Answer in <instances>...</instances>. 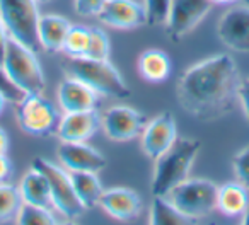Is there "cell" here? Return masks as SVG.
Here are the masks:
<instances>
[{"label":"cell","instance_id":"obj_40","mask_svg":"<svg viewBox=\"0 0 249 225\" xmlns=\"http://www.w3.org/2000/svg\"><path fill=\"white\" fill-rule=\"evenodd\" d=\"M242 4H246V5H249V0H241Z\"/></svg>","mask_w":249,"mask_h":225},{"label":"cell","instance_id":"obj_34","mask_svg":"<svg viewBox=\"0 0 249 225\" xmlns=\"http://www.w3.org/2000/svg\"><path fill=\"white\" fill-rule=\"evenodd\" d=\"M7 29H5L4 22H2V17H0V65L4 62V52H5V43H7Z\"/></svg>","mask_w":249,"mask_h":225},{"label":"cell","instance_id":"obj_24","mask_svg":"<svg viewBox=\"0 0 249 225\" xmlns=\"http://www.w3.org/2000/svg\"><path fill=\"white\" fill-rule=\"evenodd\" d=\"M22 196L19 188L5 183H0V224L16 220L22 207Z\"/></svg>","mask_w":249,"mask_h":225},{"label":"cell","instance_id":"obj_27","mask_svg":"<svg viewBox=\"0 0 249 225\" xmlns=\"http://www.w3.org/2000/svg\"><path fill=\"white\" fill-rule=\"evenodd\" d=\"M86 56L92 60H109V38L103 29L90 28L89 48Z\"/></svg>","mask_w":249,"mask_h":225},{"label":"cell","instance_id":"obj_19","mask_svg":"<svg viewBox=\"0 0 249 225\" xmlns=\"http://www.w3.org/2000/svg\"><path fill=\"white\" fill-rule=\"evenodd\" d=\"M70 26L72 24L69 22V19H65L63 16H56V14L39 16L38 38L41 48L52 53L62 52Z\"/></svg>","mask_w":249,"mask_h":225},{"label":"cell","instance_id":"obj_6","mask_svg":"<svg viewBox=\"0 0 249 225\" xmlns=\"http://www.w3.org/2000/svg\"><path fill=\"white\" fill-rule=\"evenodd\" d=\"M218 186L208 179L193 177L179 183L169 194V201L188 220L203 218L217 208Z\"/></svg>","mask_w":249,"mask_h":225},{"label":"cell","instance_id":"obj_13","mask_svg":"<svg viewBox=\"0 0 249 225\" xmlns=\"http://www.w3.org/2000/svg\"><path fill=\"white\" fill-rule=\"evenodd\" d=\"M97 19L103 24L114 29H135L147 22V14L143 4L137 0H106Z\"/></svg>","mask_w":249,"mask_h":225},{"label":"cell","instance_id":"obj_28","mask_svg":"<svg viewBox=\"0 0 249 225\" xmlns=\"http://www.w3.org/2000/svg\"><path fill=\"white\" fill-rule=\"evenodd\" d=\"M147 22L152 26L166 24L167 14H169L171 0H143Z\"/></svg>","mask_w":249,"mask_h":225},{"label":"cell","instance_id":"obj_5","mask_svg":"<svg viewBox=\"0 0 249 225\" xmlns=\"http://www.w3.org/2000/svg\"><path fill=\"white\" fill-rule=\"evenodd\" d=\"M0 17L9 36L33 52H41L38 38L39 11L36 0H0Z\"/></svg>","mask_w":249,"mask_h":225},{"label":"cell","instance_id":"obj_11","mask_svg":"<svg viewBox=\"0 0 249 225\" xmlns=\"http://www.w3.org/2000/svg\"><path fill=\"white\" fill-rule=\"evenodd\" d=\"M178 138L176 121L171 113H160L154 120L147 121L142 135H140V143L142 150L149 159L156 160L160 157Z\"/></svg>","mask_w":249,"mask_h":225},{"label":"cell","instance_id":"obj_12","mask_svg":"<svg viewBox=\"0 0 249 225\" xmlns=\"http://www.w3.org/2000/svg\"><path fill=\"white\" fill-rule=\"evenodd\" d=\"M217 35L234 52L249 53V5L229 9L217 24Z\"/></svg>","mask_w":249,"mask_h":225},{"label":"cell","instance_id":"obj_35","mask_svg":"<svg viewBox=\"0 0 249 225\" xmlns=\"http://www.w3.org/2000/svg\"><path fill=\"white\" fill-rule=\"evenodd\" d=\"M9 150V137L5 130L0 128V154H7Z\"/></svg>","mask_w":249,"mask_h":225},{"label":"cell","instance_id":"obj_3","mask_svg":"<svg viewBox=\"0 0 249 225\" xmlns=\"http://www.w3.org/2000/svg\"><path fill=\"white\" fill-rule=\"evenodd\" d=\"M62 69L65 73L73 79L82 80L89 87H92L101 96L116 97V99H126L130 97V89L116 67L111 65L109 60H92L82 56V58H72L65 56L62 60Z\"/></svg>","mask_w":249,"mask_h":225},{"label":"cell","instance_id":"obj_23","mask_svg":"<svg viewBox=\"0 0 249 225\" xmlns=\"http://www.w3.org/2000/svg\"><path fill=\"white\" fill-rule=\"evenodd\" d=\"M149 220V224L152 225H181L186 224L188 218L178 211V208L171 203L167 196H156Z\"/></svg>","mask_w":249,"mask_h":225},{"label":"cell","instance_id":"obj_25","mask_svg":"<svg viewBox=\"0 0 249 225\" xmlns=\"http://www.w3.org/2000/svg\"><path fill=\"white\" fill-rule=\"evenodd\" d=\"M89 39H90V28L80 24H72L69 29V35L63 43L62 52H65L67 56L72 58H82L87 55V48H89Z\"/></svg>","mask_w":249,"mask_h":225},{"label":"cell","instance_id":"obj_7","mask_svg":"<svg viewBox=\"0 0 249 225\" xmlns=\"http://www.w3.org/2000/svg\"><path fill=\"white\" fill-rule=\"evenodd\" d=\"M33 167L41 171L48 179L55 210H58L67 220L79 218L86 208H84V205L80 203L75 191H73L69 171L63 166H56V164L50 162L43 157H36L33 160Z\"/></svg>","mask_w":249,"mask_h":225},{"label":"cell","instance_id":"obj_22","mask_svg":"<svg viewBox=\"0 0 249 225\" xmlns=\"http://www.w3.org/2000/svg\"><path fill=\"white\" fill-rule=\"evenodd\" d=\"M70 181H72L73 191L80 203L86 210L94 208L99 205V198L103 194L104 188L101 184L97 173H89V171H72L70 173Z\"/></svg>","mask_w":249,"mask_h":225},{"label":"cell","instance_id":"obj_39","mask_svg":"<svg viewBox=\"0 0 249 225\" xmlns=\"http://www.w3.org/2000/svg\"><path fill=\"white\" fill-rule=\"evenodd\" d=\"M38 4H45V2H50V0H36Z\"/></svg>","mask_w":249,"mask_h":225},{"label":"cell","instance_id":"obj_14","mask_svg":"<svg viewBox=\"0 0 249 225\" xmlns=\"http://www.w3.org/2000/svg\"><path fill=\"white\" fill-rule=\"evenodd\" d=\"M56 157L69 173L72 171L99 173L106 167V159L103 154L87 145L86 142H60Z\"/></svg>","mask_w":249,"mask_h":225},{"label":"cell","instance_id":"obj_15","mask_svg":"<svg viewBox=\"0 0 249 225\" xmlns=\"http://www.w3.org/2000/svg\"><path fill=\"white\" fill-rule=\"evenodd\" d=\"M58 104L63 113H75V111H92L101 104V94L92 87L84 84L82 80L67 75L60 82L56 90Z\"/></svg>","mask_w":249,"mask_h":225},{"label":"cell","instance_id":"obj_1","mask_svg":"<svg viewBox=\"0 0 249 225\" xmlns=\"http://www.w3.org/2000/svg\"><path fill=\"white\" fill-rule=\"evenodd\" d=\"M239 84L234 58L229 53H218L184 70L176 86L178 104L201 121L218 120L239 101Z\"/></svg>","mask_w":249,"mask_h":225},{"label":"cell","instance_id":"obj_21","mask_svg":"<svg viewBox=\"0 0 249 225\" xmlns=\"http://www.w3.org/2000/svg\"><path fill=\"white\" fill-rule=\"evenodd\" d=\"M171 70V58L162 50H145L139 58V72L143 80L150 84H162L169 79Z\"/></svg>","mask_w":249,"mask_h":225},{"label":"cell","instance_id":"obj_30","mask_svg":"<svg viewBox=\"0 0 249 225\" xmlns=\"http://www.w3.org/2000/svg\"><path fill=\"white\" fill-rule=\"evenodd\" d=\"M0 92L4 94L5 99L11 101V103H16L18 104L22 97L26 96L18 86L11 80V77L7 75V72L4 70V67L0 65Z\"/></svg>","mask_w":249,"mask_h":225},{"label":"cell","instance_id":"obj_17","mask_svg":"<svg viewBox=\"0 0 249 225\" xmlns=\"http://www.w3.org/2000/svg\"><path fill=\"white\" fill-rule=\"evenodd\" d=\"M99 207L116 220H133L142 213V198L130 188H109L99 198Z\"/></svg>","mask_w":249,"mask_h":225},{"label":"cell","instance_id":"obj_8","mask_svg":"<svg viewBox=\"0 0 249 225\" xmlns=\"http://www.w3.org/2000/svg\"><path fill=\"white\" fill-rule=\"evenodd\" d=\"M16 120L22 132L35 137L56 132L60 121L55 106L41 94H26L16 107Z\"/></svg>","mask_w":249,"mask_h":225},{"label":"cell","instance_id":"obj_32","mask_svg":"<svg viewBox=\"0 0 249 225\" xmlns=\"http://www.w3.org/2000/svg\"><path fill=\"white\" fill-rule=\"evenodd\" d=\"M237 99L242 106V111H244L246 121L249 123V79L241 80V84H239V90H237Z\"/></svg>","mask_w":249,"mask_h":225},{"label":"cell","instance_id":"obj_26","mask_svg":"<svg viewBox=\"0 0 249 225\" xmlns=\"http://www.w3.org/2000/svg\"><path fill=\"white\" fill-rule=\"evenodd\" d=\"M16 224L19 225H55L58 224L56 217L52 213L50 208L35 207V205L22 203L21 210H19L18 217H16Z\"/></svg>","mask_w":249,"mask_h":225},{"label":"cell","instance_id":"obj_2","mask_svg":"<svg viewBox=\"0 0 249 225\" xmlns=\"http://www.w3.org/2000/svg\"><path fill=\"white\" fill-rule=\"evenodd\" d=\"M200 147V140L176 138V142L162 156L157 157L152 177L154 196H167L178 184L188 179Z\"/></svg>","mask_w":249,"mask_h":225},{"label":"cell","instance_id":"obj_18","mask_svg":"<svg viewBox=\"0 0 249 225\" xmlns=\"http://www.w3.org/2000/svg\"><path fill=\"white\" fill-rule=\"evenodd\" d=\"M19 191H21L24 203L41 208H50V210L55 208L53 207L48 179H46V176L41 171L35 169V167H31V171H28L22 176L21 184H19Z\"/></svg>","mask_w":249,"mask_h":225},{"label":"cell","instance_id":"obj_36","mask_svg":"<svg viewBox=\"0 0 249 225\" xmlns=\"http://www.w3.org/2000/svg\"><path fill=\"white\" fill-rule=\"evenodd\" d=\"M213 5H232V4H237L241 0H210Z\"/></svg>","mask_w":249,"mask_h":225},{"label":"cell","instance_id":"obj_16","mask_svg":"<svg viewBox=\"0 0 249 225\" xmlns=\"http://www.w3.org/2000/svg\"><path fill=\"white\" fill-rule=\"evenodd\" d=\"M101 126L97 109L63 113L56 126V135L62 142H87Z\"/></svg>","mask_w":249,"mask_h":225},{"label":"cell","instance_id":"obj_38","mask_svg":"<svg viewBox=\"0 0 249 225\" xmlns=\"http://www.w3.org/2000/svg\"><path fill=\"white\" fill-rule=\"evenodd\" d=\"M242 224L249 225V207H248V210H246V213L242 215Z\"/></svg>","mask_w":249,"mask_h":225},{"label":"cell","instance_id":"obj_10","mask_svg":"<svg viewBox=\"0 0 249 225\" xmlns=\"http://www.w3.org/2000/svg\"><path fill=\"white\" fill-rule=\"evenodd\" d=\"M212 5L210 0H171L166 21L167 36L174 41L186 36L210 12Z\"/></svg>","mask_w":249,"mask_h":225},{"label":"cell","instance_id":"obj_9","mask_svg":"<svg viewBox=\"0 0 249 225\" xmlns=\"http://www.w3.org/2000/svg\"><path fill=\"white\" fill-rule=\"evenodd\" d=\"M147 116L128 106H114L104 113L101 120L104 133L114 142H128L142 135Z\"/></svg>","mask_w":249,"mask_h":225},{"label":"cell","instance_id":"obj_37","mask_svg":"<svg viewBox=\"0 0 249 225\" xmlns=\"http://www.w3.org/2000/svg\"><path fill=\"white\" fill-rule=\"evenodd\" d=\"M5 103H7V99H5V96H4V94L0 92V115H2V111H4Z\"/></svg>","mask_w":249,"mask_h":225},{"label":"cell","instance_id":"obj_4","mask_svg":"<svg viewBox=\"0 0 249 225\" xmlns=\"http://www.w3.org/2000/svg\"><path fill=\"white\" fill-rule=\"evenodd\" d=\"M2 67L12 82L24 94H41L45 90V73L39 65L36 52H33L12 36H9L5 43Z\"/></svg>","mask_w":249,"mask_h":225},{"label":"cell","instance_id":"obj_29","mask_svg":"<svg viewBox=\"0 0 249 225\" xmlns=\"http://www.w3.org/2000/svg\"><path fill=\"white\" fill-rule=\"evenodd\" d=\"M232 167H234L235 177L239 183H242L249 190V147L242 149L237 156L232 160Z\"/></svg>","mask_w":249,"mask_h":225},{"label":"cell","instance_id":"obj_31","mask_svg":"<svg viewBox=\"0 0 249 225\" xmlns=\"http://www.w3.org/2000/svg\"><path fill=\"white\" fill-rule=\"evenodd\" d=\"M106 0H73V7L79 16H97Z\"/></svg>","mask_w":249,"mask_h":225},{"label":"cell","instance_id":"obj_33","mask_svg":"<svg viewBox=\"0 0 249 225\" xmlns=\"http://www.w3.org/2000/svg\"><path fill=\"white\" fill-rule=\"evenodd\" d=\"M12 174V162L7 157V154H0V183H5V181L11 177Z\"/></svg>","mask_w":249,"mask_h":225},{"label":"cell","instance_id":"obj_20","mask_svg":"<svg viewBox=\"0 0 249 225\" xmlns=\"http://www.w3.org/2000/svg\"><path fill=\"white\" fill-rule=\"evenodd\" d=\"M249 207V190L242 183L222 184L217 191V210L227 217H242Z\"/></svg>","mask_w":249,"mask_h":225}]
</instances>
